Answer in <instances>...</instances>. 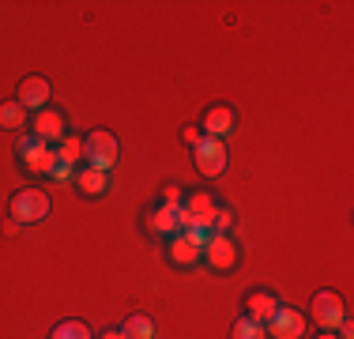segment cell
<instances>
[{"label": "cell", "instance_id": "cell-17", "mask_svg": "<svg viewBox=\"0 0 354 339\" xmlns=\"http://www.w3.org/2000/svg\"><path fill=\"white\" fill-rule=\"evenodd\" d=\"M46 140H41L38 132H30V136H19V155H23V163H35L38 155H46Z\"/></svg>", "mask_w": 354, "mask_h": 339}, {"label": "cell", "instance_id": "cell-24", "mask_svg": "<svg viewBox=\"0 0 354 339\" xmlns=\"http://www.w3.org/2000/svg\"><path fill=\"white\" fill-rule=\"evenodd\" d=\"M49 177H57V181H64V177H72V166L57 163V166H53V174H49Z\"/></svg>", "mask_w": 354, "mask_h": 339}, {"label": "cell", "instance_id": "cell-12", "mask_svg": "<svg viewBox=\"0 0 354 339\" xmlns=\"http://www.w3.org/2000/svg\"><path fill=\"white\" fill-rule=\"evenodd\" d=\"M35 132L41 136V140H64V117L61 109H38L35 113Z\"/></svg>", "mask_w": 354, "mask_h": 339}, {"label": "cell", "instance_id": "cell-1", "mask_svg": "<svg viewBox=\"0 0 354 339\" xmlns=\"http://www.w3.org/2000/svg\"><path fill=\"white\" fill-rule=\"evenodd\" d=\"M117 155H121V143H117V136L106 132V129L91 132L87 140H83V158H87L91 170H102L106 174V170L117 163Z\"/></svg>", "mask_w": 354, "mask_h": 339}, {"label": "cell", "instance_id": "cell-8", "mask_svg": "<svg viewBox=\"0 0 354 339\" xmlns=\"http://www.w3.org/2000/svg\"><path fill=\"white\" fill-rule=\"evenodd\" d=\"M245 309H249V320L268 324V320H272V313L279 309V298H275L272 291H252L249 298H245Z\"/></svg>", "mask_w": 354, "mask_h": 339}, {"label": "cell", "instance_id": "cell-14", "mask_svg": "<svg viewBox=\"0 0 354 339\" xmlns=\"http://www.w3.org/2000/svg\"><path fill=\"white\" fill-rule=\"evenodd\" d=\"M75 185H80V192H87V196H102V192H106V174H102V170L83 166L80 174H75Z\"/></svg>", "mask_w": 354, "mask_h": 339}, {"label": "cell", "instance_id": "cell-4", "mask_svg": "<svg viewBox=\"0 0 354 339\" xmlns=\"http://www.w3.org/2000/svg\"><path fill=\"white\" fill-rule=\"evenodd\" d=\"M196 170L204 177H218L226 170V147H223V140H212V136H204V140L196 143Z\"/></svg>", "mask_w": 354, "mask_h": 339}, {"label": "cell", "instance_id": "cell-19", "mask_svg": "<svg viewBox=\"0 0 354 339\" xmlns=\"http://www.w3.org/2000/svg\"><path fill=\"white\" fill-rule=\"evenodd\" d=\"M230 339H264V324H257V320L241 317L238 324H234V332H230Z\"/></svg>", "mask_w": 354, "mask_h": 339}, {"label": "cell", "instance_id": "cell-23", "mask_svg": "<svg viewBox=\"0 0 354 339\" xmlns=\"http://www.w3.org/2000/svg\"><path fill=\"white\" fill-rule=\"evenodd\" d=\"M185 237H189V241L196 245L200 253H204V245L212 241V230H204V226H192V230H185Z\"/></svg>", "mask_w": 354, "mask_h": 339}, {"label": "cell", "instance_id": "cell-21", "mask_svg": "<svg viewBox=\"0 0 354 339\" xmlns=\"http://www.w3.org/2000/svg\"><path fill=\"white\" fill-rule=\"evenodd\" d=\"M61 163V155H53V151H46V155H38L35 163H27L30 174H53V166Z\"/></svg>", "mask_w": 354, "mask_h": 339}, {"label": "cell", "instance_id": "cell-6", "mask_svg": "<svg viewBox=\"0 0 354 339\" xmlns=\"http://www.w3.org/2000/svg\"><path fill=\"white\" fill-rule=\"evenodd\" d=\"M204 257L215 271H230L234 264H238V245H234L226 234H212V241L204 245Z\"/></svg>", "mask_w": 354, "mask_h": 339}, {"label": "cell", "instance_id": "cell-27", "mask_svg": "<svg viewBox=\"0 0 354 339\" xmlns=\"http://www.w3.org/2000/svg\"><path fill=\"white\" fill-rule=\"evenodd\" d=\"M98 339H124V336H121V332H102Z\"/></svg>", "mask_w": 354, "mask_h": 339}, {"label": "cell", "instance_id": "cell-25", "mask_svg": "<svg viewBox=\"0 0 354 339\" xmlns=\"http://www.w3.org/2000/svg\"><path fill=\"white\" fill-rule=\"evenodd\" d=\"M166 203H181V189H177V185L166 189Z\"/></svg>", "mask_w": 354, "mask_h": 339}, {"label": "cell", "instance_id": "cell-2", "mask_svg": "<svg viewBox=\"0 0 354 339\" xmlns=\"http://www.w3.org/2000/svg\"><path fill=\"white\" fill-rule=\"evenodd\" d=\"M12 219L15 223H23V226H35L41 223V219H49V196L41 189H23V192H15V200H12Z\"/></svg>", "mask_w": 354, "mask_h": 339}, {"label": "cell", "instance_id": "cell-18", "mask_svg": "<svg viewBox=\"0 0 354 339\" xmlns=\"http://www.w3.org/2000/svg\"><path fill=\"white\" fill-rule=\"evenodd\" d=\"M49 339H91V328L83 324V320H61Z\"/></svg>", "mask_w": 354, "mask_h": 339}, {"label": "cell", "instance_id": "cell-10", "mask_svg": "<svg viewBox=\"0 0 354 339\" xmlns=\"http://www.w3.org/2000/svg\"><path fill=\"white\" fill-rule=\"evenodd\" d=\"M200 129H204V136H212V140H223V136L234 129V109L230 106H212L204 113V125H200Z\"/></svg>", "mask_w": 354, "mask_h": 339}, {"label": "cell", "instance_id": "cell-7", "mask_svg": "<svg viewBox=\"0 0 354 339\" xmlns=\"http://www.w3.org/2000/svg\"><path fill=\"white\" fill-rule=\"evenodd\" d=\"M272 336L275 339H301V332H306V317H301V309H286V305H279V309L272 313Z\"/></svg>", "mask_w": 354, "mask_h": 339}, {"label": "cell", "instance_id": "cell-16", "mask_svg": "<svg viewBox=\"0 0 354 339\" xmlns=\"http://www.w3.org/2000/svg\"><path fill=\"white\" fill-rule=\"evenodd\" d=\"M27 125V109L19 102H0V129H23Z\"/></svg>", "mask_w": 354, "mask_h": 339}, {"label": "cell", "instance_id": "cell-26", "mask_svg": "<svg viewBox=\"0 0 354 339\" xmlns=\"http://www.w3.org/2000/svg\"><path fill=\"white\" fill-rule=\"evenodd\" d=\"M185 140H189V143H192V147H196V143H200V140H204V136H200L196 129H185Z\"/></svg>", "mask_w": 354, "mask_h": 339}, {"label": "cell", "instance_id": "cell-13", "mask_svg": "<svg viewBox=\"0 0 354 339\" xmlns=\"http://www.w3.org/2000/svg\"><path fill=\"white\" fill-rule=\"evenodd\" d=\"M196 257H200V249H196V245H192L185 234H174V237H170V260H174L177 268L196 264Z\"/></svg>", "mask_w": 354, "mask_h": 339}, {"label": "cell", "instance_id": "cell-3", "mask_svg": "<svg viewBox=\"0 0 354 339\" xmlns=\"http://www.w3.org/2000/svg\"><path fill=\"white\" fill-rule=\"evenodd\" d=\"M309 309H313V320H317L320 328H324V332H335V328H339V320L347 317V309H343V298H339L335 291H317Z\"/></svg>", "mask_w": 354, "mask_h": 339}, {"label": "cell", "instance_id": "cell-5", "mask_svg": "<svg viewBox=\"0 0 354 339\" xmlns=\"http://www.w3.org/2000/svg\"><path fill=\"white\" fill-rule=\"evenodd\" d=\"M49 95H53V91H49V80L46 75H27V80L19 83V95H15V102H19L23 109H46V102H49Z\"/></svg>", "mask_w": 354, "mask_h": 339}, {"label": "cell", "instance_id": "cell-20", "mask_svg": "<svg viewBox=\"0 0 354 339\" xmlns=\"http://www.w3.org/2000/svg\"><path fill=\"white\" fill-rule=\"evenodd\" d=\"M80 158H83V140L64 136V140H61V163H64V166H75Z\"/></svg>", "mask_w": 354, "mask_h": 339}, {"label": "cell", "instance_id": "cell-11", "mask_svg": "<svg viewBox=\"0 0 354 339\" xmlns=\"http://www.w3.org/2000/svg\"><path fill=\"white\" fill-rule=\"evenodd\" d=\"M181 208L192 215V223H196V226H204V230H212V219H215V200L207 196V192H192V196L185 200Z\"/></svg>", "mask_w": 354, "mask_h": 339}, {"label": "cell", "instance_id": "cell-22", "mask_svg": "<svg viewBox=\"0 0 354 339\" xmlns=\"http://www.w3.org/2000/svg\"><path fill=\"white\" fill-rule=\"evenodd\" d=\"M234 226V215L226 208H215V219H212V234H226Z\"/></svg>", "mask_w": 354, "mask_h": 339}, {"label": "cell", "instance_id": "cell-15", "mask_svg": "<svg viewBox=\"0 0 354 339\" xmlns=\"http://www.w3.org/2000/svg\"><path fill=\"white\" fill-rule=\"evenodd\" d=\"M121 336L124 339H155V324H151V317H143V313H132V317L124 320Z\"/></svg>", "mask_w": 354, "mask_h": 339}, {"label": "cell", "instance_id": "cell-28", "mask_svg": "<svg viewBox=\"0 0 354 339\" xmlns=\"http://www.w3.org/2000/svg\"><path fill=\"white\" fill-rule=\"evenodd\" d=\"M317 339H339V336H335V332H320Z\"/></svg>", "mask_w": 354, "mask_h": 339}, {"label": "cell", "instance_id": "cell-9", "mask_svg": "<svg viewBox=\"0 0 354 339\" xmlns=\"http://www.w3.org/2000/svg\"><path fill=\"white\" fill-rule=\"evenodd\" d=\"M147 226L155 234H170V237L181 234V203H162V208L147 219Z\"/></svg>", "mask_w": 354, "mask_h": 339}]
</instances>
